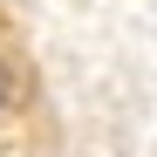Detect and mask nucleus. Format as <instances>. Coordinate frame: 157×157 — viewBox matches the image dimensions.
<instances>
[{
	"label": "nucleus",
	"mask_w": 157,
	"mask_h": 157,
	"mask_svg": "<svg viewBox=\"0 0 157 157\" xmlns=\"http://www.w3.org/2000/svg\"><path fill=\"white\" fill-rule=\"evenodd\" d=\"M14 96H21V75H14L7 55H0V109H14Z\"/></svg>",
	"instance_id": "obj_1"
}]
</instances>
